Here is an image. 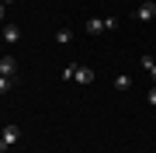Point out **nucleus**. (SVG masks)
<instances>
[{
  "label": "nucleus",
  "mask_w": 156,
  "mask_h": 153,
  "mask_svg": "<svg viewBox=\"0 0 156 153\" xmlns=\"http://www.w3.org/2000/svg\"><path fill=\"white\" fill-rule=\"evenodd\" d=\"M69 38H73L69 28H59V31H56V42H59V46H69Z\"/></svg>",
  "instance_id": "nucleus-8"
},
{
  "label": "nucleus",
  "mask_w": 156,
  "mask_h": 153,
  "mask_svg": "<svg viewBox=\"0 0 156 153\" xmlns=\"http://www.w3.org/2000/svg\"><path fill=\"white\" fill-rule=\"evenodd\" d=\"M104 31V21H101V17H90L87 21V35H101Z\"/></svg>",
  "instance_id": "nucleus-6"
},
{
  "label": "nucleus",
  "mask_w": 156,
  "mask_h": 153,
  "mask_svg": "<svg viewBox=\"0 0 156 153\" xmlns=\"http://www.w3.org/2000/svg\"><path fill=\"white\" fill-rule=\"evenodd\" d=\"M146 97H149V104H156V84L149 87V94H146Z\"/></svg>",
  "instance_id": "nucleus-13"
},
{
  "label": "nucleus",
  "mask_w": 156,
  "mask_h": 153,
  "mask_svg": "<svg viewBox=\"0 0 156 153\" xmlns=\"http://www.w3.org/2000/svg\"><path fill=\"white\" fill-rule=\"evenodd\" d=\"M4 14H7V4H0V21H4Z\"/></svg>",
  "instance_id": "nucleus-14"
},
{
  "label": "nucleus",
  "mask_w": 156,
  "mask_h": 153,
  "mask_svg": "<svg viewBox=\"0 0 156 153\" xmlns=\"http://www.w3.org/2000/svg\"><path fill=\"white\" fill-rule=\"evenodd\" d=\"M73 80H76V84H90V80H94V70L90 66H76V77Z\"/></svg>",
  "instance_id": "nucleus-5"
},
{
  "label": "nucleus",
  "mask_w": 156,
  "mask_h": 153,
  "mask_svg": "<svg viewBox=\"0 0 156 153\" xmlns=\"http://www.w3.org/2000/svg\"><path fill=\"white\" fill-rule=\"evenodd\" d=\"M17 38H21V28H17V24H4V42L7 46H14Z\"/></svg>",
  "instance_id": "nucleus-4"
},
{
  "label": "nucleus",
  "mask_w": 156,
  "mask_h": 153,
  "mask_svg": "<svg viewBox=\"0 0 156 153\" xmlns=\"http://www.w3.org/2000/svg\"><path fill=\"white\" fill-rule=\"evenodd\" d=\"M0 77H17V59L14 56H0Z\"/></svg>",
  "instance_id": "nucleus-2"
},
{
  "label": "nucleus",
  "mask_w": 156,
  "mask_h": 153,
  "mask_svg": "<svg viewBox=\"0 0 156 153\" xmlns=\"http://www.w3.org/2000/svg\"><path fill=\"white\" fill-rule=\"evenodd\" d=\"M142 70H149V77H153V84H156V59L153 56H142Z\"/></svg>",
  "instance_id": "nucleus-7"
},
{
  "label": "nucleus",
  "mask_w": 156,
  "mask_h": 153,
  "mask_svg": "<svg viewBox=\"0 0 156 153\" xmlns=\"http://www.w3.org/2000/svg\"><path fill=\"white\" fill-rule=\"evenodd\" d=\"M73 77H76V66H73V63H69V66L62 70V80H73Z\"/></svg>",
  "instance_id": "nucleus-12"
},
{
  "label": "nucleus",
  "mask_w": 156,
  "mask_h": 153,
  "mask_svg": "<svg viewBox=\"0 0 156 153\" xmlns=\"http://www.w3.org/2000/svg\"><path fill=\"white\" fill-rule=\"evenodd\" d=\"M135 17H139V21H153V17H156V4H153V0H146V4H139V11H135Z\"/></svg>",
  "instance_id": "nucleus-3"
},
{
  "label": "nucleus",
  "mask_w": 156,
  "mask_h": 153,
  "mask_svg": "<svg viewBox=\"0 0 156 153\" xmlns=\"http://www.w3.org/2000/svg\"><path fill=\"white\" fill-rule=\"evenodd\" d=\"M132 87V77H115V91H128Z\"/></svg>",
  "instance_id": "nucleus-10"
},
{
  "label": "nucleus",
  "mask_w": 156,
  "mask_h": 153,
  "mask_svg": "<svg viewBox=\"0 0 156 153\" xmlns=\"http://www.w3.org/2000/svg\"><path fill=\"white\" fill-rule=\"evenodd\" d=\"M14 84H17V77H0V94H7Z\"/></svg>",
  "instance_id": "nucleus-9"
},
{
  "label": "nucleus",
  "mask_w": 156,
  "mask_h": 153,
  "mask_svg": "<svg viewBox=\"0 0 156 153\" xmlns=\"http://www.w3.org/2000/svg\"><path fill=\"white\" fill-rule=\"evenodd\" d=\"M118 28V17H104V31H115Z\"/></svg>",
  "instance_id": "nucleus-11"
},
{
  "label": "nucleus",
  "mask_w": 156,
  "mask_h": 153,
  "mask_svg": "<svg viewBox=\"0 0 156 153\" xmlns=\"http://www.w3.org/2000/svg\"><path fill=\"white\" fill-rule=\"evenodd\" d=\"M0 4H11V0H0Z\"/></svg>",
  "instance_id": "nucleus-15"
},
{
  "label": "nucleus",
  "mask_w": 156,
  "mask_h": 153,
  "mask_svg": "<svg viewBox=\"0 0 156 153\" xmlns=\"http://www.w3.org/2000/svg\"><path fill=\"white\" fill-rule=\"evenodd\" d=\"M17 136H21V132H17V125H4V129H0V153H7L17 143Z\"/></svg>",
  "instance_id": "nucleus-1"
}]
</instances>
